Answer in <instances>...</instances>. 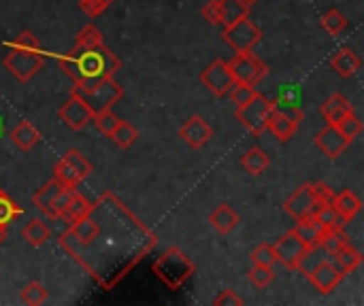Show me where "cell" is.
<instances>
[{"instance_id":"obj_47","label":"cell","mask_w":364,"mask_h":306,"mask_svg":"<svg viewBox=\"0 0 364 306\" xmlns=\"http://www.w3.org/2000/svg\"><path fill=\"white\" fill-rule=\"evenodd\" d=\"M203 17L211 23V26H222V13H220V0H209L203 6Z\"/></svg>"},{"instance_id":"obj_6","label":"cell","mask_w":364,"mask_h":306,"mask_svg":"<svg viewBox=\"0 0 364 306\" xmlns=\"http://www.w3.org/2000/svg\"><path fill=\"white\" fill-rule=\"evenodd\" d=\"M92 175V164L83 158L81 151L70 149L66 151L60 162L53 168V177L64 185V187H73L77 190L81 181H85Z\"/></svg>"},{"instance_id":"obj_50","label":"cell","mask_w":364,"mask_h":306,"mask_svg":"<svg viewBox=\"0 0 364 306\" xmlns=\"http://www.w3.org/2000/svg\"><path fill=\"white\" fill-rule=\"evenodd\" d=\"M2 134H4V121H2V117H0V138H2Z\"/></svg>"},{"instance_id":"obj_25","label":"cell","mask_w":364,"mask_h":306,"mask_svg":"<svg viewBox=\"0 0 364 306\" xmlns=\"http://www.w3.org/2000/svg\"><path fill=\"white\" fill-rule=\"evenodd\" d=\"M269 164H271V160H269V155H267L260 147L247 149V151L243 153V158H241V166H243L245 173H250L252 177L262 175V173L269 168Z\"/></svg>"},{"instance_id":"obj_5","label":"cell","mask_w":364,"mask_h":306,"mask_svg":"<svg viewBox=\"0 0 364 306\" xmlns=\"http://www.w3.org/2000/svg\"><path fill=\"white\" fill-rule=\"evenodd\" d=\"M156 277L171 290L181 288L192 275H194V264L183 256L179 249H168L156 264H154Z\"/></svg>"},{"instance_id":"obj_52","label":"cell","mask_w":364,"mask_h":306,"mask_svg":"<svg viewBox=\"0 0 364 306\" xmlns=\"http://www.w3.org/2000/svg\"><path fill=\"white\" fill-rule=\"evenodd\" d=\"M243 2H245L247 6H252V4H254V2H258V0H243Z\"/></svg>"},{"instance_id":"obj_20","label":"cell","mask_w":364,"mask_h":306,"mask_svg":"<svg viewBox=\"0 0 364 306\" xmlns=\"http://www.w3.org/2000/svg\"><path fill=\"white\" fill-rule=\"evenodd\" d=\"M324 232H326V226H324L316 215L296 222V228H294V234H296L307 247H316V245L320 243V239H322Z\"/></svg>"},{"instance_id":"obj_42","label":"cell","mask_w":364,"mask_h":306,"mask_svg":"<svg viewBox=\"0 0 364 306\" xmlns=\"http://www.w3.org/2000/svg\"><path fill=\"white\" fill-rule=\"evenodd\" d=\"M94 124H96V128L105 134V136H111V132L115 130V126L119 124V117L113 113V111H102V113H98V115H94V119H92Z\"/></svg>"},{"instance_id":"obj_32","label":"cell","mask_w":364,"mask_h":306,"mask_svg":"<svg viewBox=\"0 0 364 306\" xmlns=\"http://www.w3.org/2000/svg\"><path fill=\"white\" fill-rule=\"evenodd\" d=\"M21 213H23V209L6 192L0 190V228L6 230L9 224H13Z\"/></svg>"},{"instance_id":"obj_4","label":"cell","mask_w":364,"mask_h":306,"mask_svg":"<svg viewBox=\"0 0 364 306\" xmlns=\"http://www.w3.org/2000/svg\"><path fill=\"white\" fill-rule=\"evenodd\" d=\"M6 53H4V68L21 83L30 81L45 64L47 53L43 49H23V47H13V45H4Z\"/></svg>"},{"instance_id":"obj_48","label":"cell","mask_w":364,"mask_h":306,"mask_svg":"<svg viewBox=\"0 0 364 306\" xmlns=\"http://www.w3.org/2000/svg\"><path fill=\"white\" fill-rule=\"evenodd\" d=\"M213 305L215 306H241L243 305V300L237 296V292L235 290H224L215 300H213Z\"/></svg>"},{"instance_id":"obj_18","label":"cell","mask_w":364,"mask_h":306,"mask_svg":"<svg viewBox=\"0 0 364 306\" xmlns=\"http://www.w3.org/2000/svg\"><path fill=\"white\" fill-rule=\"evenodd\" d=\"M320 113H322V117H324V121H326V124L337 126L341 119H346L348 115H352V113H354V106L350 104V100H348L346 96H341V94H333L331 98H326V100H324V104H322Z\"/></svg>"},{"instance_id":"obj_23","label":"cell","mask_w":364,"mask_h":306,"mask_svg":"<svg viewBox=\"0 0 364 306\" xmlns=\"http://www.w3.org/2000/svg\"><path fill=\"white\" fill-rule=\"evenodd\" d=\"M209 224H211L220 234H228V232H232V230L241 224V217H239V213H237L232 207L220 204V207L209 215Z\"/></svg>"},{"instance_id":"obj_41","label":"cell","mask_w":364,"mask_h":306,"mask_svg":"<svg viewBox=\"0 0 364 306\" xmlns=\"http://www.w3.org/2000/svg\"><path fill=\"white\" fill-rule=\"evenodd\" d=\"M256 94H258V92H256V87H254V85H245V83H235V85H232V89L228 92L230 100H232L237 106H241V104L250 102Z\"/></svg>"},{"instance_id":"obj_29","label":"cell","mask_w":364,"mask_h":306,"mask_svg":"<svg viewBox=\"0 0 364 306\" xmlns=\"http://www.w3.org/2000/svg\"><path fill=\"white\" fill-rule=\"evenodd\" d=\"M220 13H222V26H230L243 17L250 15V6L243 0H220Z\"/></svg>"},{"instance_id":"obj_2","label":"cell","mask_w":364,"mask_h":306,"mask_svg":"<svg viewBox=\"0 0 364 306\" xmlns=\"http://www.w3.org/2000/svg\"><path fill=\"white\" fill-rule=\"evenodd\" d=\"M62 70L73 79V83L87 79V77H113L119 70L117 55L100 45L94 49H70L64 55H55Z\"/></svg>"},{"instance_id":"obj_7","label":"cell","mask_w":364,"mask_h":306,"mask_svg":"<svg viewBox=\"0 0 364 306\" xmlns=\"http://www.w3.org/2000/svg\"><path fill=\"white\" fill-rule=\"evenodd\" d=\"M222 38L230 49H235V53H247L262 40V30L250 17H243L226 26L222 32Z\"/></svg>"},{"instance_id":"obj_10","label":"cell","mask_w":364,"mask_h":306,"mask_svg":"<svg viewBox=\"0 0 364 306\" xmlns=\"http://www.w3.org/2000/svg\"><path fill=\"white\" fill-rule=\"evenodd\" d=\"M200 83L218 98H226L228 92L232 89V85L237 83L232 72H230V66L228 62L224 60H213L203 72H200Z\"/></svg>"},{"instance_id":"obj_37","label":"cell","mask_w":364,"mask_h":306,"mask_svg":"<svg viewBox=\"0 0 364 306\" xmlns=\"http://www.w3.org/2000/svg\"><path fill=\"white\" fill-rule=\"evenodd\" d=\"M322 28L328 32V34H341L346 28H348V17L339 11V9H328L324 15H322Z\"/></svg>"},{"instance_id":"obj_36","label":"cell","mask_w":364,"mask_h":306,"mask_svg":"<svg viewBox=\"0 0 364 306\" xmlns=\"http://www.w3.org/2000/svg\"><path fill=\"white\" fill-rule=\"evenodd\" d=\"M324 260H328V256L316 245V247H309L307 251H305V256L301 258V262H299V266H296V271H301L303 275H311Z\"/></svg>"},{"instance_id":"obj_40","label":"cell","mask_w":364,"mask_h":306,"mask_svg":"<svg viewBox=\"0 0 364 306\" xmlns=\"http://www.w3.org/2000/svg\"><path fill=\"white\" fill-rule=\"evenodd\" d=\"M250 260L252 264H258V266H275L277 264V256H275V247L269 245V243H260L252 253H250Z\"/></svg>"},{"instance_id":"obj_1","label":"cell","mask_w":364,"mask_h":306,"mask_svg":"<svg viewBox=\"0 0 364 306\" xmlns=\"http://www.w3.org/2000/svg\"><path fill=\"white\" fill-rule=\"evenodd\" d=\"M105 202H107V213H109V228L105 230L102 224L98 222V234L105 236L102 239H94L90 245H75L68 239H60V245H68V247H77V249H94L98 247V251L92 256H85L81 260H77L83 271L105 290H111L113 285H117L141 260L143 256L156 245V234L151 230H147L130 211L128 207H124L115 194L105 192Z\"/></svg>"},{"instance_id":"obj_17","label":"cell","mask_w":364,"mask_h":306,"mask_svg":"<svg viewBox=\"0 0 364 306\" xmlns=\"http://www.w3.org/2000/svg\"><path fill=\"white\" fill-rule=\"evenodd\" d=\"M309 277V281H311V285L320 292V294H331V292H335L337 290V285L343 281V273L331 262V260H324L311 275H307Z\"/></svg>"},{"instance_id":"obj_44","label":"cell","mask_w":364,"mask_h":306,"mask_svg":"<svg viewBox=\"0 0 364 306\" xmlns=\"http://www.w3.org/2000/svg\"><path fill=\"white\" fill-rule=\"evenodd\" d=\"M337 128L343 132V136H348L350 141H354V138L363 132V121L352 113V115H348L346 119H341V121L337 124Z\"/></svg>"},{"instance_id":"obj_8","label":"cell","mask_w":364,"mask_h":306,"mask_svg":"<svg viewBox=\"0 0 364 306\" xmlns=\"http://www.w3.org/2000/svg\"><path fill=\"white\" fill-rule=\"evenodd\" d=\"M273 113V102L260 94H256L250 102L237 106V119L239 124L252 132V134H262L267 130L269 117Z\"/></svg>"},{"instance_id":"obj_3","label":"cell","mask_w":364,"mask_h":306,"mask_svg":"<svg viewBox=\"0 0 364 306\" xmlns=\"http://www.w3.org/2000/svg\"><path fill=\"white\" fill-rule=\"evenodd\" d=\"M70 94L79 96L92 109V113L98 115L102 111H111V106L122 100L124 89L113 81V77H87L77 81Z\"/></svg>"},{"instance_id":"obj_39","label":"cell","mask_w":364,"mask_h":306,"mask_svg":"<svg viewBox=\"0 0 364 306\" xmlns=\"http://www.w3.org/2000/svg\"><path fill=\"white\" fill-rule=\"evenodd\" d=\"M247 279L252 281L254 288L264 290V288H269V285L273 283L275 271H273L271 266H258V264H254V266L250 268V273H247Z\"/></svg>"},{"instance_id":"obj_49","label":"cell","mask_w":364,"mask_h":306,"mask_svg":"<svg viewBox=\"0 0 364 306\" xmlns=\"http://www.w3.org/2000/svg\"><path fill=\"white\" fill-rule=\"evenodd\" d=\"M314 192H316V196H318V202H331V204H333L335 194L328 190V185H324V183H314Z\"/></svg>"},{"instance_id":"obj_26","label":"cell","mask_w":364,"mask_h":306,"mask_svg":"<svg viewBox=\"0 0 364 306\" xmlns=\"http://www.w3.org/2000/svg\"><path fill=\"white\" fill-rule=\"evenodd\" d=\"M21 236H23V241H26L28 245H32V247H43V245L49 241L51 230H49V226H47L45 222H41V219H30V222L21 228Z\"/></svg>"},{"instance_id":"obj_21","label":"cell","mask_w":364,"mask_h":306,"mask_svg":"<svg viewBox=\"0 0 364 306\" xmlns=\"http://www.w3.org/2000/svg\"><path fill=\"white\" fill-rule=\"evenodd\" d=\"M9 138L13 141V145L19 149V151H30L38 141H41V134H38V130L30 124V121H19L13 130H11V134H9Z\"/></svg>"},{"instance_id":"obj_51","label":"cell","mask_w":364,"mask_h":306,"mask_svg":"<svg viewBox=\"0 0 364 306\" xmlns=\"http://www.w3.org/2000/svg\"><path fill=\"white\" fill-rule=\"evenodd\" d=\"M4 239H6V230H2V228H0V243H2Z\"/></svg>"},{"instance_id":"obj_24","label":"cell","mask_w":364,"mask_h":306,"mask_svg":"<svg viewBox=\"0 0 364 306\" xmlns=\"http://www.w3.org/2000/svg\"><path fill=\"white\" fill-rule=\"evenodd\" d=\"M64 190V185L53 177L51 181H47L45 185H41L34 194H32V204L49 217V209H51V202L55 200V196Z\"/></svg>"},{"instance_id":"obj_27","label":"cell","mask_w":364,"mask_h":306,"mask_svg":"<svg viewBox=\"0 0 364 306\" xmlns=\"http://www.w3.org/2000/svg\"><path fill=\"white\" fill-rule=\"evenodd\" d=\"M335 266L343 273V275H350V273H354L360 264H363V256H360V251H356L350 243H346L335 256Z\"/></svg>"},{"instance_id":"obj_15","label":"cell","mask_w":364,"mask_h":306,"mask_svg":"<svg viewBox=\"0 0 364 306\" xmlns=\"http://www.w3.org/2000/svg\"><path fill=\"white\" fill-rule=\"evenodd\" d=\"M350 143L352 141L348 136H343V132L337 126H331V124H326V128L320 130L316 136V147L331 160H337L348 149Z\"/></svg>"},{"instance_id":"obj_43","label":"cell","mask_w":364,"mask_h":306,"mask_svg":"<svg viewBox=\"0 0 364 306\" xmlns=\"http://www.w3.org/2000/svg\"><path fill=\"white\" fill-rule=\"evenodd\" d=\"M75 192H77V190H73V187H64V190L55 196V200L51 202V209H49V219H60V215L64 213V209H66V204L70 202V198H73Z\"/></svg>"},{"instance_id":"obj_14","label":"cell","mask_w":364,"mask_h":306,"mask_svg":"<svg viewBox=\"0 0 364 306\" xmlns=\"http://www.w3.org/2000/svg\"><path fill=\"white\" fill-rule=\"evenodd\" d=\"M275 256H277V262L279 264H284L286 268H290V271H296V266H299V262H301V258L305 256V251L309 249L296 234H294V230H290V232H286L275 245Z\"/></svg>"},{"instance_id":"obj_13","label":"cell","mask_w":364,"mask_h":306,"mask_svg":"<svg viewBox=\"0 0 364 306\" xmlns=\"http://www.w3.org/2000/svg\"><path fill=\"white\" fill-rule=\"evenodd\" d=\"M301 121H303V111H290V109H275L273 106L267 130H271L282 143H288L294 136Z\"/></svg>"},{"instance_id":"obj_35","label":"cell","mask_w":364,"mask_h":306,"mask_svg":"<svg viewBox=\"0 0 364 306\" xmlns=\"http://www.w3.org/2000/svg\"><path fill=\"white\" fill-rule=\"evenodd\" d=\"M47 298H49L47 288H45L43 283H36V281L28 283V285L21 290V294H19V300H21L23 305L30 306L43 305V302H47Z\"/></svg>"},{"instance_id":"obj_31","label":"cell","mask_w":364,"mask_h":306,"mask_svg":"<svg viewBox=\"0 0 364 306\" xmlns=\"http://www.w3.org/2000/svg\"><path fill=\"white\" fill-rule=\"evenodd\" d=\"M346 243H348V236L343 234V228H326V232L322 234L318 247H320L326 256H335Z\"/></svg>"},{"instance_id":"obj_16","label":"cell","mask_w":364,"mask_h":306,"mask_svg":"<svg viewBox=\"0 0 364 306\" xmlns=\"http://www.w3.org/2000/svg\"><path fill=\"white\" fill-rule=\"evenodd\" d=\"M179 136L183 138V143L192 149H200L209 143V138L213 136V128L200 117V115H194L190 117L181 130H179Z\"/></svg>"},{"instance_id":"obj_46","label":"cell","mask_w":364,"mask_h":306,"mask_svg":"<svg viewBox=\"0 0 364 306\" xmlns=\"http://www.w3.org/2000/svg\"><path fill=\"white\" fill-rule=\"evenodd\" d=\"M9 45H13V47H23V49H41V45H38L36 36H34L30 30L19 32V34H17Z\"/></svg>"},{"instance_id":"obj_30","label":"cell","mask_w":364,"mask_h":306,"mask_svg":"<svg viewBox=\"0 0 364 306\" xmlns=\"http://www.w3.org/2000/svg\"><path fill=\"white\" fill-rule=\"evenodd\" d=\"M303 104V92L299 85H292V83H286L277 89V98L273 102V106H279V109H301Z\"/></svg>"},{"instance_id":"obj_22","label":"cell","mask_w":364,"mask_h":306,"mask_svg":"<svg viewBox=\"0 0 364 306\" xmlns=\"http://www.w3.org/2000/svg\"><path fill=\"white\" fill-rule=\"evenodd\" d=\"M333 207L337 209V213L341 215V219L348 224V222H352V219L360 213L363 202H360V198H358L352 190H343L341 194H335Z\"/></svg>"},{"instance_id":"obj_11","label":"cell","mask_w":364,"mask_h":306,"mask_svg":"<svg viewBox=\"0 0 364 306\" xmlns=\"http://www.w3.org/2000/svg\"><path fill=\"white\" fill-rule=\"evenodd\" d=\"M318 204L320 202H318V196L314 192V183H305L284 202V209L294 222H301L305 217H311L316 213Z\"/></svg>"},{"instance_id":"obj_38","label":"cell","mask_w":364,"mask_h":306,"mask_svg":"<svg viewBox=\"0 0 364 306\" xmlns=\"http://www.w3.org/2000/svg\"><path fill=\"white\" fill-rule=\"evenodd\" d=\"M314 215H316L326 228H343V224H346V222L341 219V215L337 213V209H335L331 202H320Z\"/></svg>"},{"instance_id":"obj_28","label":"cell","mask_w":364,"mask_h":306,"mask_svg":"<svg viewBox=\"0 0 364 306\" xmlns=\"http://www.w3.org/2000/svg\"><path fill=\"white\" fill-rule=\"evenodd\" d=\"M90 211H92V202H90L87 198H83L79 192H75V194H73V198H70V202L66 204L64 213L60 215V219H62V222H66V224L70 226L73 222H77V219H81V217L90 215Z\"/></svg>"},{"instance_id":"obj_12","label":"cell","mask_w":364,"mask_h":306,"mask_svg":"<svg viewBox=\"0 0 364 306\" xmlns=\"http://www.w3.org/2000/svg\"><path fill=\"white\" fill-rule=\"evenodd\" d=\"M58 117L66 124V128H70V130L79 132V130H83L85 126H90V124H92L94 113H92V109H90V106L79 98V96L70 94V98L60 106Z\"/></svg>"},{"instance_id":"obj_9","label":"cell","mask_w":364,"mask_h":306,"mask_svg":"<svg viewBox=\"0 0 364 306\" xmlns=\"http://www.w3.org/2000/svg\"><path fill=\"white\" fill-rule=\"evenodd\" d=\"M228 66H230V72H232V77H235L237 83H245V85H254V87L264 79V75L269 70L267 64L262 60H258L252 51L237 53L228 62Z\"/></svg>"},{"instance_id":"obj_33","label":"cell","mask_w":364,"mask_h":306,"mask_svg":"<svg viewBox=\"0 0 364 306\" xmlns=\"http://www.w3.org/2000/svg\"><path fill=\"white\" fill-rule=\"evenodd\" d=\"M111 138L115 141L117 147L130 149V147L136 143V138H139V130H136L130 121H122V119H119V124H117L115 130L111 132Z\"/></svg>"},{"instance_id":"obj_19","label":"cell","mask_w":364,"mask_h":306,"mask_svg":"<svg viewBox=\"0 0 364 306\" xmlns=\"http://www.w3.org/2000/svg\"><path fill=\"white\" fill-rule=\"evenodd\" d=\"M331 66H333V70H335L339 77L350 79V77H354V75L360 70L363 62H360V58L356 55V51H354V49L343 47V49H339V51L333 55Z\"/></svg>"},{"instance_id":"obj_34","label":"cell","mask_w":364,"mask_h":306,"mask_svg":"<svg viewBox=\"0 0 364 306\" xmlns=\"http://www.w3.org/2000/svg\"><path fill=\"white\" fill-rule=\"evenodd\" d=\"M100 45H105V43H102V32H100L96 26L87 23V26H83V28L77 32L75 49H94V47H100Z\"/></svg>"},{"instance_id":"obj_45","label":"cell","mask_w":364,"mask_h":306,"mask_svg":"<svg viewBox=\"0 0 364 306\" xmlns=\"http://www.w3.org/2000/svg\"><path fill=\"white\" fill-rule=\"evenodd\" d=\"M115 0H79V6L85 15L98 17L105 9H109Z\"/></svg>"}]
</instances>
